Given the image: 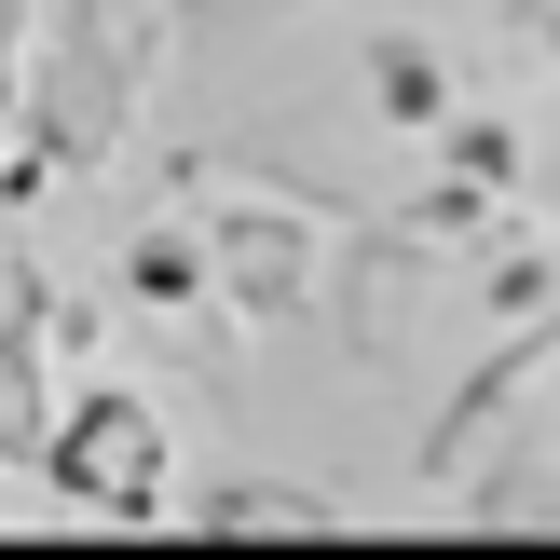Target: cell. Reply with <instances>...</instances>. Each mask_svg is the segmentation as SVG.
Instances as JSON below:
<instances>
[{"instance_id": "1", "label": "cell", "mask_w": 560, "mask_h": 560, "mask_svg": "<svg viewBox=\"0 0 560 560\" xmlns=\"http://www.w3.org/2000/svg\"><path fill=\"white\" fill-rule=\"evenodd\" d=\"M164 69V0H42L14 55V151L42 178H109Z\"/></svg>"}, {"instance_id": "2", "label": "cell", "mask_w": 560, "mask_h": 560, "mask_svg": "<svg viewBox=\"0 0 560 560\" xmlns=\"http://www.w3.org/2000/svg\"><path fill=\"white\" fill-rule=\"evenodd\" d=\"M42 492L82 520H164V410L137 397V383H82V397H55L42 424Z\"/></svg>"}, {"instance_id": "3", "label": "cell", "mask_w": 560, "mask_h": 560, "mask_svg": "<svg viewBox=\"0 0 560 560\" xmlns=\"http://www.w3.org/2000/svg\"><path fill=\"white\" fill-rule=\"evenodd\" d=\"M191 246H206V315H246V328H301L315 315V206H288V191H219V206H191Z\"/></svg>"}, {"instance_id": "4", "label": "cell", "mask_w": 560, "mask_h": 560, "mask_svg": "<svg viewBox=\"0 0 560 560\" xmlns=\"http://www.w3.org/2000/svg\"><path fill=\"white\" fill-rule=\"evenodd\" d=\"M315 288L342 301V342L397 355L424 315H452V301H465V260H452V246H424L410 219H355V246H342V260H315Z\"/></svg>"}, {"instance_id": "5", "label": "cell", "mask_w": 560, "mask_h": 560, "mask_svg": "<svg viewBox=\"0 0 560 560\" xmlns=\"http://www.w3.org/2000/svg\"><path fill=\"white\" fill-rule=\"evenodd\" d=\"M534 383H560V301H547V315H506V328H492V342L465 355L452 383H438L424 438H410V479L438 492V479H452V465L479 452L492 424H506V410H534Z\"/></svg>"}, {"instance_id": "6", "label": "cell", "mask_w": 560, "mask_h": 560, "mask_svg": "<svg viewBox=\"0 0 560 560\" xmlns=\"http://www.w3.org/2000/svg\"><path fill=\"white\" fill-rule=\"evenodd\" d=\"M438 506H465V534H547V520H560V438L506 410V424L438 479Z\"/></svg>"}, {"instance_id": "7", "label": "cell", "mask_w": 560, "mask_h": 560, "mask_svg": "<svg viewBox=\"0 0 560 560\" xmlns=\"http://www.w3.org/2000/svg\"><path fill=\"white\" fill-rule=\"evenodd\" d=\"M164 506L191 520V534H342V492H315V479H273V465H219V479H191V492H164Z\"/></svg>"}, {"instance_id": "8", "label": "cell", "mask_w": 560, "mask_h": 560, "mask_svg": "<svg viewBox=\"0 0 560 560\" xmlns=\"http://www.w3.org/2000/svg\"><path fill=\"white\" fill-rule=\"evenodd\" d=\"M355 82H370V109H383L397 137H424L438 109L465 96V82H452V55H438L424 27H397V14H383V27H355Z\"/></svg>"}, {"instance_id": "9", "label": "cell", "mask_w": 560, "mask_h": 560, "mask_svg": "<svg viewBox=\"0 0 560 560\" xmlns=\"http://www.w3.org/2000/svg\"><path fill=\"white\" fill-rule=\"evenodd\" d=\"M124 301L137 315H206V246H191V206L137 219L124 233Z\"/></svg>"}, {"instance_id": "10", "label": "cell", "mask_w": 560, "mask_h": 560, "mask_svg": "<svg viewBox=\"0 0 560 560\" xmlns=\"http://www.w3.org/2000/svg\"><path fill=\"white\" fill-rule=\"evenodd\" d=\"M547 301H560V246L506 219V233L465 260V315H492V328H506V315H547Z\"/></svg>"}, {"instance_id": "11", "label": "cell", "mask_w": 560, "mask_h": 560, "mask_svg": "<svg viewBox=\"0 0 560 560\" xmlns=\"http://www.w3.org/2000/svg\"><path fill=\"white\" fill-rule=\"evenodd\" d=\"M424 137H438V164H452V178H479V191H520V124H506V109H465V96H452Z\"/></svg>"}, {"instance_id": "12", "label": "cell", "mask_w": 560, "mask_h": 560, "mask_svg": "<svg viewBox=\"0 0 560 560\" xmlns=\"http://www.w3.org/2000/svg\"><path fill=\"white\" fill-rule=\"evenodd\" d=\"M506 14H520V42H534V55H560V0H506Z\"/></svg>"}, {"instance_id": "13", "label": "cell", "mask_w": 560, "mask_h": 560, "mask_svg": "<svg viewBox=\"0 0 560 560\" xmlns=\"http://www.w3.org/2000/svg\"><path fill=\"white\" fill-rule=\"evenodd\" d=\"M0 55H27V0H0Z\"/></svg>"}, {"instance_id": "14", "label": "cell", "mask_w": 560, "mask_h": 560, "mask_svg": "<svg viewBox=\"0 0 560 560\" xmlns=\"http://www.w3.org/2000/svg\"><path fill=\"white\" fill-rule=\"evenodd\" d=\"M0 137H14V55H0Z\"/></svg>"}]
</instances>
